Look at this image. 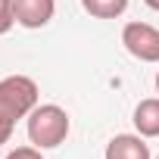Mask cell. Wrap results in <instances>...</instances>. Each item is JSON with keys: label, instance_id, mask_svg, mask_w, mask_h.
Listing matches in <instances>:
<instances>
[{"label": "cell", "instance_id": "obj_1", "mask_svg": "<svg viewBox=\"0 0 159 159\" xmlns=\"http://www.w3.org/2000/svg\"><path fill=\"white\" fill-rule=\"evenodd\" d=\"M69 112L56 103H38L28 112V140L38 150H53L69 137Z\"/></svg>", "mask_w": 159, "mask_h": 159}, {"label": "cell", "instance_id": "obj_2", "mask_svg": "<svg viewBox=\"0 0 159 159\" xmlns=\"http://www.w3.org/2000/svg\"><path fill=\"white\" fill-rule=\"evenodd\" d=\"M38 84L28 75H7L0 78V119L16 125L19 119H28V112L38 106Z\"/></svg>", "mask_w": 159, "mask_h": 159}, {"label": "cell", "instance_id": "obj_3", "mask_svg": "<svg viewBox=\"0 0 159 159\" xmlns=\"http://www.w3.org/2000/svg\"><path fill=\"white\" fill-rule=\"evenodd\" d=\"M122 44L134 59L159 62V28H153L147 22H128L122 28Z\"/></svg>", "mask_w": 159, "mask_h": 159}, {"label": "cell", "instance_id": "obj_4", "mask_svg": "<svg viewBox=\"0 0 159 159\" xmlns=\"http://www.w3.org/2000/svg\"><path fill=\"white\" fill-rule=\"evenodd\" d=\"M13 10H16V25L22 28H44L53 13H56V0H13Z\"/></svg>", "mask_w": 159, "mask_h": 159}, {"label": "cell", "instance_id": "obj_5", "mask_svg": "<svg viewBox=\"0 0 159 159\" xmlns=\"http://www.w3.org/2000/svg\"><path fill=\"white\" fill-rule=\"evenodd\" d=\"M103 159H153L150 156V143L140 134H116L106 143Z\"/></svg>", "mask_w": 159, "mask_h": 159}, {"label": "cell", "instance_id": "obj_6", "mask_svg": "<svg viewBox=\"0 0 159 159\" xmlns=\"http://www.w3.org/2000/svg\"><path fill=\"white\" fill-rule=\"evenodd\" d=\"M134 128L140 137H159V97H147L134 106Z\"/></svg>", "mask_w": 159, "mask_h": 159}, {"label": "cell", "instance_id": "obj_7", "mask_svg": "<svg viewBox=\"0 0 159 159\" xmlns=\"http://www.w3.org/2000/svg\"><path fill=\"white\" fill-rule=\"evenodd\" d=\"M81 7L94 19H119L128 10V0H81Z\"/></svg>", "mask_w": 159, "mask_h": 159}, {"label": "cell", "instance_id": "obj_8", "mask_svg": "<svg viewBox=\"0 0 159 159\" xmlns=\"http://www.w3.org/2000/svg\"><path fill=\"white\" fill-rule=\"evenodd\" d=\"M16 25V10H13V0H0V34H7Z\"/></svg>", "mask_w": 159, "mask_h": 159}, {"label": "cell", "instance_id": "obj_9", "mask_svg": "<svg viewBox=\"0 0 159 159\" xmlns=\"http://www.w3.org/2000/svg\"><path fill=\"white\" fill-rule=\"evenodd\" d=\"M7 159H44V156H41V150L31 143V147H16V150H10Z\"/></svg>", "mask_w": 159, "mask_h": 159}, {"label": "cell", "instance_id": "obj_10", "mask_svg": "<svg viewBox=\"0 0 159 159\" xmlns=\"http://www.w3.org/2000/svg\"><path fill=\"white\" fill-rule=\"evenodd\" d=\"M13 128H16V125H10V122H3V119H0V147H3V143H10Z\"/></svg>", "mask_w": 159, "mask_h": 159}, {"label": "cell", "instance_id": "obj_11", "mask_svg": "<svg viewBox=\"0 0 159 159\" xmlns=\"http://www.w3.org/2000/svg\"><path fill=\"white\" fill-rule=\"evenodd\" d=\"M143 3H147V7L153 10V13H159V0H143Z\"/></svg>", "mask_w": 159, "mask_h": 159}, {"label": "cell", "instance_id": "obj_12", "mask_svg": "<svg viewBox=\"0 0 159 159\" xmlns=\"http://www.w3.org/2000/svg\"><path fill=\"white\" fill-rule=\"evenodd\" d=\"M156 94H159V72H156Z\"/></svg>", "mask_w": 159, "mask_h": 159}, {"label": "cell", "instance_id": "obj_13", "mask_svg": "<svg viewBox=\"0 0 159 159\" xmlns=\"http://www.w3.org/2000/svg\"><path fill=\"white\" fill-rule=\"evenodd\" d=\"M156 159H159V156H156Z\"/></svg>", "mask_w": 159, "mask_h": 159}]
</instances>
